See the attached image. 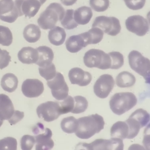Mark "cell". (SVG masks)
I'll use <instances>...</instances> for the list:
<instances>
[{"mask_svg":"<svg viewBox=\"0 0 150 150\" xmlns=\"http://www.w3.org/2000/svg\"><path fill=\"white\" fill-rule=\"evenodd\" d=\"M78 128L76 135L81 139H88L100 132L104 127V118L98 114L83 117L77 120Z\"/></svg>","mask_w":150,"mask_h":150,"instance_id":"cell-1","label":"cell"},{"mask_svg":"<svg viewBox=\"0 0 150 150\" xmlns=\"http://www.w3.org/2000/svg\"><path fill=\"white\" fill-rule=\"evenodd\" d=\"M63 7L59 3H51L42 12L38 19L39 26L44 30L53 28L58 21H61L64 15Z\"/></svg>","mask_w":150,"mask_h":150,"instance_id":"cell-2","label":"cell"},{"mask_svg":"<svg viewBox=\"0 0 150 150\" xmlns=\"http://www.w3.org/2000/svg\"><path fill=\"white\" fill-rule=\"evenodd\" d=\"M137 103L135 94L130 92L117 93L110 100V107L116 115H122L132 108Z\"/></svg>","mask_w":150,"mask_h":150,"instance_id":"cell-3","label":"cell"},{"mask_svg":"<svg viewBox=\"0 0 150 150\" xmlns=\"http://www.w3.org/2000/svg\"><path fill=\"white\" fill-rule=\"evenodd\" d=\"M85 66L88 68L96 67L102 70L110 69L111 60L108 53L104 51L91 49L86 52L83 57Z\"/></svg>","mask_w":150,"mask_h":150,"instance_id":"cell-4","label":"cell"},{"mask_svg":"<svg viewBox=\"0 0 150 150\" xmlns=\"http://www.w3.org/2000/svg\"><path fill=\"white\" fill-rule=\"evenodd\" d=\"M130 67L145 80V83L150 84V60L137 50L131 51L128 54Z\"/></svg>","mask_w":150,"mask_h":150,"instance_id":"cell-5","label":"cell"},{"mask_svg":"<svg viewBox=\"0 0 150 150\" xmlns=\"http://www.w3.org/2000/svg\"><path fill=\"white\" fill-rule=\"evenodd\" d=\"M36 139L35 150H51L54 146L52 140V132L48 128H45L41 122H38L32 129Z\"/></svg>","mask_w":150,"mask_h":150,"instance_id":"cell-6","label":"cell"},{"mask_svg":"<svg viewBox=\"0 0 150 150\" xmlns=\"http://www.w3.org/2000/svg\"><path fill=\"white\" fill-rule=\"evenodd\" d=\"M98 28L104 33L110 36H116L121 31L120 21L114 16H97L92 25V28Z\"/></svg>","mask_w":150,"mask_h":150,"instance_id":"cell-7","label":"cell"},{"mask_svg":"<svg viewBox=\"0 0 150 150\" xmlns=\"http://www.w3.org/2000/svg\"><path fill=\"white\" fill-rule=\"evenodd\" d=\"M36 113L40 118L47 122L56 120L62 115L59 101H48L40 104L36 108Z\"/></svg>","mask_w":150,"mask_h":150,"instance_id":"cell-8","label":"cell"},{"mask_svg":"<svg viewBox=\"0 0 150 150\" xmlns=\"http://www.w3.org/2000/svg\"><path fill=\"white\" fill-rule=\"evenodd\" d=\"M47 84L51 90L53 97L57 100H63L68 96L69 87L62 73L56 72L54 77L48 80Z\"/></svg>","mask_w":150,"mask_h":150,"instance_id":"cell-9","label":"cell"},{"mask_svg":"<svg viewBox=\"0 0 150 150\" xmlns=\"http://www.w3.org/2000/svg\"><path fill=\"white\" fill-rule=\"evenodd\" d=\"M125 26L128 30L138 36H144L149 28L148 21L141 15L129 16L125 21Z\"/></svg>","mask_w":150,"mask_h":150,"instance_id":"cell-10","label":"cell"},{"mask_svg":"<svg viewBox=\"0 0 150 150\" xmlns=\"http://www.w3.org/2000/svg\"><path fill=\"white\" fill-rule=\"evenodd\" d=\"M115 84L114 80L110 74H104L100 76L94 83L93 89L96 96L105 98L108 96Z\"/></svg>","mask_w":150,"mask_h":150,"instance_id":"cell-11","label":"cell"},{"mask_svg":"<svg viewBox=\"0 0 150 150\" xmlns=\"http://www.w3.org/2000/svg\"><path fill=\"white\" fill-rule=\"evenodd\" d=\"M19 11L13 0H0V19L13 23L19 16Z\"/></svg>","mask_w":150,"mask_h":150,"instance_id":"cell-12","label":"cell"},{"mask_svg":"<svg viewBox=\"0 0 150 150\" xmlns=\"http://www.w3.org/2000/svg\"><path fill=\"white\" fill-rule=\"evenodd\" d=\"M14 4L19 11V16L24 15L29 18L35 16L42 5L38 0H15Z\"/></svg>","mask_w":150,"mask_h":150,"instance_id":"cell-13","label":"cell"},{"mask_svg":"<svg viewBox=\"0 0 150 150\" xmlns=\"http://www.w3.org/2000/svg\"><path fill=\"white\" fill-rule=\"evenodd\" d=\"M23 95L29 98H35L40 96L44 91L43 83L38 79H28L25 80L21 88Z\"/></svg>","mask_w":150,"mask_h":150,"instance_id":"cell-14","label":"cell"},{"mask_svg":"<svg viewBox=\"0 0 150 150\" xmlns=\"http://www.w3.org/2000/svg\"><path fill=\"white\" fill-rule=\"evenodd\" d=\"M70 81L73 84H77L80 86H86L91 81V75L88 72L84 71L80 68L74 67L69 72Z\"/></svg>","mask_w":150,"mask_h":150,"instance_id":"cell-15","label":"cell"},{"mask_svg":"<svg viewBox=\"0 0 150 150\" xmlns=\"http://www.w3.org/2000/svg\"><path fill=\"white\" fill-rule=\"evenodd\" d=\"M14 111V107L9 97L6 94H0V118L8 120Z\"/></svg>","mask_w":150,"mask_h":150,"instance_id":"cell-16","label":"cell"},{"mask_svg":"<svg viewBox=\"0 0 150 150\" xmlns=\"http://www.w3.org/2000/svg\"><path fill=\"white\" fill-rule=\"evenodd\" d=\"M19 60L24 64L36 63L38 60L39 54L36 49L32 47H23L18 53Z\"/></svg>","mask_w":150,"mask_h":150,"instance_id":"cell-17","label":"cell"},{"mask_svg":"<svg viewBox=\"0 0 150 150\" xmlns=\"http://www.w3.org/2000/svg\"><path fill=\"white\" fill-rule=\"evenodd\" d=\"M39 57L36 64L39 67H43L52 63L54 53L52 49L46 46H41L36 48Z\"/></svg>","mask_w":150,"mask_h":150,"instance_id":"cell-18","label":"cell"},{"mask_svg":"<svg viewBox=\"0 0 150 150\" xmlns=\"http://www.w3.org/2000/svg\"><path fill=\"white\" fill-rule=\"evenodd\" d=\"M87 46L81 33L70 36L66 41L67 50L70 53H77Z\"/></svg>","mask_w":150,"mask_h":150,"instance_id":"cell-19","label":"cell"},{"mask_svg":"<svg viewBox=\"0 0 150 150\" xmlns=\"http://www.w3.org/2000/svg\"><path fill=\"white\" fill-rule=\"evenodd\" d=\"M93 16L91 8L86 6H81L74 11V19L79 25L87 24Z\"/></svg>","mask_w":150,"mask_h":150,"instance_id":"cell-20","label":"cell"},{"mask_svg":"<svg viewBox=\"0 0 150 150\" xmlns=\"http://www.w3.org/2000/svg\"><path fill=\"white\" fill-rule=\"evenodd\" d=\"M129 133L128 125L125 121H117L114 123L110 129L111 138L126 139Z\"/></svg>","mask_w":150,"mask_h":150,"instance_id":"cell-21","label":"cell"},{"mask_svg":"<svg viewBox=\"0 0 150 150\" xmlns=\"http://www.w3.org/2000/svg\"><path fill=\"white\" fill-rule=\"evenodd\" d=\"M66 37L64 29L60 26H54L49 32L48 39L49 42L53 45L60 46L62 45Z\"/></svg>","mask_w":150,"mask_h":150,"instance_id":"cell-22","label":"cell"},{"mask_svg":"<svg viewBox=\"0 0 150 150\" xmlns=\"http://www.w3.org/2000/svg\"><path fill=\"white\" fill-rule=\"evenodd\" d=\"M86 45L90 44H97L101 42L103 38L104 32L98 28H92L88 32L81 33Z\"/></svg>","mask_w":150,"mask_h":150,"instance_id":"cell-23","label":"cell"},{"mask_svg":"<svg viewBox=\"0 0 150 150\" xmlns=\"http://www.w3.org/2000/svg\"><path fill=\"white\" fill-rule=\"evenodd\" d=\"M23 35L25 39L29 43L36 42L40 38L41 31L39 26L35 24H29L23 29Z\"/></svg>","mask_w":150,"mask_h":150,"instance_id":"cell-24","label":"cell"},{"mask_svg":"<svg viewBox=\"0 0 150 150\" xmlns=\"http://www.w3.org/2000/svg\"><path fill=\"white\" fill-rule=\"evenodd\" d=\"M1 85L4 90L9 93L13 92L18 85V78L12 73H6L2 76Z\"/></svg>","mask_w":150,"mask_h":150,"instance_id":"cell-25","label":"cell"},{"mask_svg":"<svg viewBox=\"0 0 150 150\" xmlns=\"http://www.w3.org/2000/svg\"><path fill=\"white\" fill-rule=\"evenodd\" d=\"M135 76L132 73L127 71L120 73L115 79L116 84L121 88L132 87L135 83Z\"/></svg>","mask_w":150,"mask_h":150,"instance_id":"cell-26","label":"cell"},{"mask_svg":"<svg viewBox=\"0 0 150 150\" xmlns=\"http://www.w3.org/2000/svg\"><path fill=\"white\" fill-rule=\"evenodd\" d=\"M60 126L62 129L66 133L72 134L76 132L78 128V121L73 116L64 118L62 119Z\"/></svg>","mask_w":150,"mask_h":150,"instance_id":"cell-27","label":"cell"},{"mask_svg":"<svg viewBox=\"0 0 150 150\" xmlns=\"http://www.w3.org/2000/svg\"><path fill=\"white\" fill-rule=\"evenodd\" d=\"M74 11L73 9H67L64 15L60 21L63 27L67 30H71L76 28L78 24L74 19Z\"/></svg>","mask_w":150,"mask_h":150,"instance_id":"cell-28","label":"cell"},{"mask_svg":"<svg viewBox=\"0 0 150 150\" xmlns=\"http://www.w3.org/2000/svg\"><path fill=\"white\" fill-rule=\"evenodd\" d=\"M140 124L141 128L146 125L150 120V114L142 108H138L133 112L129 116Z\"/></svg>","mask_w":150,"mask_h":150,"instance_id":"cell-29","label":"cell"},{"mask_svg":"<svg viewBox=\"0 0 150 150\" xmlns=\"http://www.w3.org/2000/svg\"><path fill=\"white\" fill-rule=\"evenodd\" d=\"M93 150H112L113 142L112 138L110 139H97L90 143Z\"/></svg>","mask_w":150,"mask_h":150,"instance_id":"cell-30","label":"cell"},{"mask_svg":"<svg viewBox=\"0 0 150 150\" xmlns=\"http://www.w3.org/2000/svg\"><path fill=\"white\" fill-rule=\"evenodd\" d=\"M74 105L71 112L73 114H80L84 112L88 107L87 99L81 96H77L74 97Z\"/></svg>","mask_w":150,"mask_h":150,"instance_id":"cell-31","label":"cell"},{"mask_svg":"<svg viewBox=\"0 0 150 150\" xmlns=\"http://www.w3.org/2000/svg\"><path fill=\"white\" fill-rule=\"evenodd\" d=\"M13 40L12 33L6 26L0 25V44L8 46L11 45Z\"/></svg>","mask_w":150,"mask_h":150,"instance_id":"cell-32","label":"cell"},{"mask_svg":"<svg viewBox=\"0 0 150 150\" xmlns=\"http://www.w3.org/2000/svg\"><path fill=\"white\" fill-rule=\"evenodd\" d=\"M39 71L40 75L47 81L53 79L56 74V67L53 63L45 66L39 67Z\"/></svg>","mask_w":150,"mask_h":150,"instance_id":"cell-33","label":"cell"},{"mask_svg":"<svg viewBox=\"0 0 150 150\" xmlns=\"http://www.w3.org/2000/svg\"><path fill=\"white\" fill-rule=\"evenodd\" d=\"M125 122L128 124L129 129L127 139H132L135 137L139 132L140 128H141V125L138 121L131 117H129Z\"/></svg>","mask_w":150,"mask_h":150,"instance_id":"cell-34","label":"cell"},{"mask_svg":"<svg viewBox=\"0 0 150 150\" xmlns=\"http://www.w3.org/2000/svg\"><path fill=\"white\" fill-rule=\"evenodd\" d=\"M110 56L111 65L110 69H118L124 64V56L118 52H111L108 53Z\"/></svg>","mask_w":150,"mask_h":150,"instance_id":"cell-35","label":"cell"},{"mask_svg":"<svg viewBox=\"0 0 150 150\" xmlns=\"http://www.w3.org/2000/svg\"><path fill=\"white\" fill-rule=\"evenodd\" d=\"M17 141L11 137L0 139V150H16Z\"/></svg>","mask_w":150,"mask_h":150,"instance_id":"cell-36","label":"cell"},{"mask_svg":"<svg viewBox=\"0 0 150 150\" xmlns=\"http://www.w3.org/2000/svg\"><path fill=\"white\" fill-rule=\"evenodd\" d=\"M61 113L62 114H64L71 112L74 108V100L70 96H68L66 98L63 100L62 102H59Z\"/></svg>","mask_w":150,"mask_h":150,"instance_id":"cell-37","label":"cell"},{"mask_svg":"<svg viewBox=\"0 0 150 150\" xmlns=\"http://www.w3.org/2000/svg\"><path fill=\"white\" fill-rule=\"evenodd\" d=\"M90 5L96 12L106 11L110 5L109 0H90Z\"/></svg>","mask_w":150,"mask_h":150,"instance_id":"cell-38","label":"cell"},{"mask_svg":"<svg viewBox=\"0 0 150 150\" xmlns=\"http://www.w3.org/2000/svg\"><path fill=\"white\" fill-rule=\"evenodd\" d=\"M35 143V137L25 135L21 139V147L22 150H32Z\"/></svg>","mask_w":150,"mask_h":150,"instance_id":"cell-39","label":"cell"},{"mask_svg":"<svg viewBox=\"0 0 150 150\" xmlns=\"http://www.w3.org/2000/svg\"><path fill=\"white\" fill-rule=\"evenodd\" d=\"M126 6L132 10L142 9L145 4L146 0H124Z\"/></svg>","mask_w":150,"mask_h":150,"instance_id":"cell-40","label":"cell"},{"mask_svg":"<svg viewBox=\"0 0 150 150\" xmlns=\"http://www.w3.org/2000/svg\"><path fill=\"white\" fill-rule=\"evenodd\" d=\"M11 61V56L9 52L6 50L0 49V69L7 67Z\"/></svg>","mask_w":150,"mask_h":150,"instance_id":"cell-41","label":"cell"},{"mask_svg":"<svg viewBox=\"0 0 150 150\" xmlns=\"http://www.w3.org/2000/svg\"><path fill=\"white\" fill-rule=\"evenodd\" d=\"M24 117V112L19 111L18 110H15L12 117L8 120L9 124L12 125L16 124L17 122L20 121Z\"/></svg>","mask_w":150,"mask_h":150,"instance_id":"cell-42","label":"cell"},{"mask_svg":"<svg viewBox=\"0 0 150 150\" xmlns=\"http://www.w3.org/2000/svg\"><path fill=\"white\" fill-rule=\"evenodd\" d=\"M113 142L112 150H124V143L122 139L117 138H111Z\"/></svg>","mask_w":150,"mask_h":150,"instance_id":"cell-43","label":"cell"},{"mask_svg":"<svg viewBox=\"0 0 150 150\" xmlns=\"http://www.w3.org/2000/svg\"><path fill=\"white\" fill-rule=\"evenodd\" d=\"M74 150H93L91 145L86 142H80L76 145Z\"/></svg>","mask_w":150,"mask_h":150,"instance_id":"cell-44","label":"cell"},{"mask_svg":"<svg viewBox=\"0 0 150 150\" xmlns=\"http://www.w3.org/2000/svg\"><path fill=\"white\" fill-rule=\"evenodd\" d=\"M142 144L145 150H150V135H144Z\"/></svg>","mask_w":150,"mask_h":150,"instance_id":"cell-45","label":"cell"},{"mask_svg":"<svg viewBox=\"0 0 150 150\" xmlns=\"http://www.w3.org/2000/svg\"><path fill=\"white\" fill-rule=\"evenodd\" d=\"M128 150H145L144 147L138 144H134L129 146Z\"/></svg>","mask_w":150,"mask_h":150,"instance_id":"cell-46","label":"cell"},{"mask_svg":"<svg viewBox=\"0 0 150 150\" xmlns=\"http://www.w3.org/2000/svg\"><path fill=\"white\" fill-rule=\"evenodd\" d=\"M77 0H60L61 2L66 6H71L74 4Z\"/></svg>","mask_w":150,"mask_h":150,"instance_id":"cell-47","label":"cell"},{"mask_svg":"<svg viewBox=\"0 0 150 150\" xmlns=\"http://www.w3.org/2000/svg\"><path fill=\"white\" fill-rule=\"evenodd\" d=\"M144 135H150V123L146 127L144 132Z\"/></svg>","mask_w":150,"mask_h":150,"instance_id":"cell-48","label":"cell"},{"mask_svg":"<svg viewBox=\"0 0 150 150\" xmlns=\"http://www.w3.org/2000/svg\"><path fill=\"white\" fill-rule=\"evenodd\" d=\"M146 18L148 21V23L150 25V11H149L146 15Z\"/></svg>","mask_w":150,"mask_h":150,"instance_id":"cell-49","label":"cell"},{"mask_svg":"<svg viewBox=\"0 0 150 150\" xmlns=\"http://www.w3.org/2000/svg\"><path fill=\"white\" fill-rule=\"evenodd\" d=\"M38 1L40 2V3L41 4V5L43 4L46 1V0H38Z\"/></svg>","mask_w":150,"mask_h":150,"instance_id":"cell-50","label":"cell"},{"mask_svg":"<svg viewBox=\"0 0 150 150\" xmlns=\"http://www.w3.org/2000/svg\"><path fill=\"white\" fill-rule=\"evenodd\" d=\"M3 121H4V120H1V119L0 118V127H1V126L2 125V124H3Z\"/></svg>","mask_w":150,"mask_h":150,"instance_id":"cell-51","label":"cell"}]
</instances>
